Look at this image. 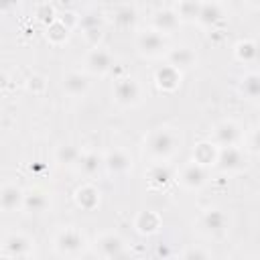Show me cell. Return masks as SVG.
Instances as JSON below:
<instances>
[{
	"mask_svg": "<svg viewBox=\"0 0 260 260\" xmlns=\"http://www.w3.org/2000/svg\"><path fill=\"white\" fill-rule=\"evenodd\" d=\"M181 138L175 130L171 128H158L154 132L148 134L146 138V152L154 162H165L167 158H171L179 146Z\"/></svg>",
	"mask_w": 260,
	"mask_h": 260,
	"instance_id": "1",
	"label": "cell"
},
{
	"mask_svg": "<svg viewBox=\"0 0 260 260\" xmlns=\"http://www.w3.org/2000/svg\"><path fill=\"white\" fill-rule=\"evenodd\" d=\"M53 246H55V252L59 256H77V254L83 252V248L87 244H85V236L79 230L65 228V230L57 232V236L53 240Z\"/></svg>",
	"mask_w": 260,
	"mask_h": 260,
	"instance_id": "2",
	"label": "cell"
},
{
	"mask_svg": "<svg viewBox=\"0 0 260 260\" xmlns=\"http://www.w3.org/2000/svg\"><path fill=\"white\" fill-rule=\"evenodd\" d=\"M136 47L144 57H158L167 51V37L154 28H148V30L138 32Z\"/></svg>",
	"mask_w": 260,
	"mask_h": 260,
	"instance_id": "3",
	"label": "cell"
},
{
	"mask_svg": "<svg viewBox=\"0 0 260 260\" xmlns=\"http://www.w3.org/2000/svg\"><path fill=\"white\" fill-rule=\"evenodd\" d=\"M246 162H248V158L242 152V148H238V146H221V148H217L215 165L223 173H238V171H242L246 167Z\"/></svg>",
	"mask_w": 260,
	"mask_h": 260,
	"instance_id": "4",
	"label": "cell"
},
{
	"mask_svg": "<svg viewBox=\"0 0 260 260\" xmlns=\"http://www.w3.org/2000/svg\"><path fill=\"white\" fill-rule=\"evenodd\" d=\"M114 100L116 104L124 106V108H132L140 102L142 98V91H140V85L132 79V77H124V79H118L114 83Z\"/></svg>",
	"mask_w": 260,
	"mask_h": 260,
	"instance_id": "5",
	"label": "cell"
},
{
	"mask_svg": "<svg viewBox=\"0 0 260 260\" xmlns=\"http://www.w3.org/2000/svg\"><path fill=\"white\" fill-rule=\"evenodd\" d=\"M93 248H95V254L102 256V258H120V256H126L128 254L126 242L118 234H112V232L102 234L95 240V246Z\"/></svg>",
	"mask_w": 260,
	"mask_h": 260,
	"instance_id": "6",
	"label": "cell"
},
{
	"mask_svg": "<svg viewBox=\"0 0 260 260\" xmlns=\"http://www.w3.org/2000/svg\"><path fill=\"white\" fill-rule=\"evenodd\" d=\"M35 250V240H30L26 234H10L4 238L2 242V254L4 256H18V258H26L32 256Z\"/></svg>",
	"mask_w": 260,
	"mask_h": 260,
	"instance_id": "7",
	"label": "cell"
},
{
	"mask_svg": "<svg viewBox=\"0 0 260 260\" xmlns=\"http://www.w3.org/2000/svg\"><path fill=\"white\" fill-rule=\"evenodd\" d=\"M179 183L189 191L201 189L207 183V167H203V165H199L195 160L183 165V169L179 173Z\"/></svg>",
	"mask_w": 260,
	"mask_h": 260,
	"instance_id": "8",
	"label": "cell"
},
{
	"mask_svg": "<svg viewBox=\"0 0 260 260\" xmlns=\"http://www.w3.org/2000/svg\"><path fill=\"white\" fill-rule=\"evenodd\" d=\"M240 140H242V130H240V126L236 122H230V120L219 122L215 126V130H213V144L217 148H221V146H238Z\"/></svg>",
	"mask_w": 260,
	"mask_h": 260,
	"instance_id": "9",
	"label": "cell"
},
{
	"mask_svg": "<svg viewBox=\"0 0 260 260\" xmlns=\"http://www.w3.org/2000/svg\"><path fill=\"white\" fill-rule=\"evenodd\" d=\"M203 232H207L209 236H221L228 230V215L221 209H207L203 211L201 219H199Z\"/></svg>",
	"mask_w": 260,
	"mask_h": 260,
	"instance_id": "10",
	"label": "cell"
},
{
	"mask_svg": "<svg viewBox=\"0 0 260 260\" xmlns=\"http://www.w3.org/2000/svg\"><path fill=\"white\" fill-rule=\"evenodd\" d=\"M110 67H112V55H110L106 49L95 47V49H91V51L87 53V57H85V69H87L89 73H93V75H104V73L110 71Z\"/></svg>",
	"mask_w": 260,
	"mask_h": 260,
	"instance_id": "11",
	"label": "cell"
},
{
	"mask_svg": "<svg viewBox=\"0 0 260 260\" xmlns=\"http://www.w3.org/2000/svg\"><path fill=\"white\" fill-rule=\"evenodd\" d=\"M22 199H24V191L18 187V185H12V183H6L0 187V209L10 213L14 209H20L22 207Z\"/></svg>",
	"mask_w": 260,
	"mask_h": 260,
	"instance_id": "12",
	"label": "cell"
},
{
	"mask_svg": "<svg viewBox=\"0 0 260 260\" xmlns=\"http://www.w3.org/2000/svg\"><path fill=\"white\" fill-rule=\"evenodd\" d=\"M102 160H104L106 169H108L112 175H124V173H128V171L132 169V158H130L128 152L122 150V148L110 150Z\"/></svg>",
	"mask_w": 260,
	"mask_h": 260,
	"instance_id": "13",
	"label": "cell"
},
{
	"mask_svg": "<svg viewBox=\"0 0 260 260\" xmlns=\"http://www.w3.org/2000/svg\"><path fill=\"white\" fill-rule=\"evenodd\" d=\"M154 81L160 89L165 91H175L181 85V69L173 67V65H160L154 73Z\"/></svg>",
	"mask_w": 260,
	"mask_h": 260,
	"instance_id": "14",
	"label": "cell"
},
{
	"mask_svg": "<svg viewBox=\"0 0 260 260\" xmlns=\"http://www.w3.org/2000/svg\"><path fill=\"white\" fill-rule=\"evenodd\" d=\"M63 89H65L67 95H73V98L85 95L87 89H89V79L81 71H71L63 77Z\"/></svg>",
	"mask_w": 260,
	"mask_h": 260,
	"instance_id": "15",
	"label": "cell"
},
{
	"mask_svg": "<svg viewBox=\"0 0 260 260\" xmlns=\"http://www.w3.org/2000/svg\"><path fill=\"white\" fill-rule=\"evenodd\" d=\"M221 16H223V10H221L219 2L205 0V2L199 4V12H197V18L195 20L199 24H203V26H213V24H217L221 20Z\"/></svg>",
	"mask_w": 260,
	"mask_h": 260,
	"instance_id": "16",
	"label": "cell"
},
{
	"mask_svg": "<svg viewBox=\"0 0 260 260\" xmlns=\"http://www.w3.org/2000/svg\"><path fill=\"white\" fill-rule=\"evenodd\" d=\"M195 61H197V55L189 47H175L167 53V63L177 69H189L195 65Z\"/></svg>",
	"mask_w": 260,
	"mask_h": 260,
	"instance_id": "17",
	"label": "cell"
},
{
	"mask_svg": "<svg viewBox=\"0 0 260 260\" xmlns=\"http://www.w3.org/2000/svg\"><path fill=\"white\" fill-rule=\"evenodd\" d=\"M51 205L49 195L43 189H30L24 191V199H22V207L30 213H43L47 207Z\"/></svg>",
	"mask_w": 260,
	"mask_h": 260,
	"instance_id": "18",
	"label": "cell"
},
{
	"mask_svg": "<svg viewBox=\"0 0 260 260\" xmlns=\"http://www.w3.org/2000/svg\"><path fill=\"white\" fill-rule=\"evenodd\" d=\"M179 22H181V18L175 10H158L152 18V28L167 35V32H173L179 26Z\"/></svg>",
	"mask_w": 260,
	"mask_h": 260,
	"instance_id": "19",
	"label": "cell"
},
{
	"mask_svg": "<svg viewBox=\"0 0 260 260\" xmlns=\"http://www.w3.org/2000/svg\"><path fill=\"white\" fill-rule=\"evenodd\" d=\"M134 228L138 234H144V236H150L154 232H158L160 228V217L154 213V211H140L134 219Z\"/></svg>",
	"mask_w": 260,
	"mask_h": 260,
	"instance_id": "20",
	"label": "cell"
},
{
	"mask_svg": "<svg viewBox=\"0 0 260 260\" xmlns=\"http://www.w3.org/2000/svg\"><path fill=\"white\" fill-rule=\"evenodd\" d=\"M102 165H104V160H102L95 152H79V156H77V160H75L77 171L83 173V175H87V177L95 175Z\"/></svg>",
	"mask_w": 260,
	"mask_h": 260,
	"instance_id": "21",
	"label": "cell"
},
{
	"mask_svg": "<svg viewBox=\"0 0 260 260\" xmlns=\"http://www.w3.org/2000/svg\"><path fill=\"white\" fill-rule=\"evenodd\" d=\"M75 203L81 207V209H93L98 203H100V191L93 187V185H83L75 191Z\"/></svg>",
	"mask_w": 260,
	"mask_h": 260,
	"instance_id": "22",
	"label": "cell"
},
{
	"mask_svg": "<svg viewBox=\"0 0 260 260\" xmlns=\"http://www.w3.org/2000/svg\"><path fill=\"white\" fill-rule=\"evenodd\" d=\"M215 156H217V146L213 142H199L193 150V160L203 167L215 165Z\"/></svg>",
	"mask_w": 260,
	"mask_h": 260,
	"instance_id": "23",
	"label": "cell"
},
{
	"mask_svg": "<svg viewBox=\"0 0 260 260\" xmlns=\"http://www.w3.org/2000/svg\"><path fill=\"white\" fill-rule=\"evenodd\" d=\"M148 181L150 185H156V187H165L169 181H171V171L165 162H154L150 169H148Z\"/></svg>",
	"mask_w": 260,
	"mask_h": 260,
	"instance_id": "24",
	"label": "cell"
},
{
	"mask_svg": "<svg viewBox=\"0 0 260 260\" xmlns=\"http://www.w3.org/2000/svg\"><path fill=\"white\" fill-rule=\"evenodd\" d=\"M114 22H116L120 28L132 26V24L136 22V10H134L132 6H128V4L116 8V12H114Z\"/></svg>",
	"mask_w": 260,
	"mask_h": 260,
	"instance_id": "25",
	"label": "cell"
},
{
	"mask_svg": "<svg viewBox=\"0 0 260 260\" xmlns=\"http://www.w3.org/2000/svg\"><path fill=\"white\" fill-rule=\"evenodd\" d=\"M256 55H258V49H256V43L246 39V41H240L236 45V57L244 63H252L256 61Z\"/></svg>",
	"mask_w": 260,
	"mask_h": 260,
	"instance_id": "26",
	"label": "cell"
},
{
	"mask_svg": "<svg viewBox=\"0 0 260 260\" xmlns=\"http://www.w3.org/2000/svg\"><path fill=\"white\" fill-rule=\"evenodd\" d=\"M199 4H201V0H181L175 12L179 14L181 20H195L197 12H199Z\"/></svg>",
	"mask_w": 260,
	"mask_h": 260,
	"instance_id": "27",
	"label": "cell"
},
{
	"mask_svg": "<svg viewBox=\"0 0 260 260\" xmlns=\"http://www.w3.org/2000/svg\"><path fill=\"white\" fill-rule=\"evenodd\" d=\"M242 93L248 100H256L258 98V93H260V77L256 73H248L242 79Z\"/></svg>",
	"mask_w": 260,
	"mask_h": 260,
	"instance_id": "28",
	"label": "cell"
},
{
	"mask_svg": "<svg viewBox=\"0 0 260 260\" xmlns=\"http://www.w3.org/2000/svg\"><path fill=\"white\" fill-rule=\"evenodd\" d=\"M55 156H57V162H61V165H75V160L79 156V150L71 144H63V146L57 148Z\"/></svg>",
	"mask_w": 260,
	"mask_h": 260,
	"instance_id": "29",
	"label": "cell"
},
{
	"mask_svg": "<svg viewBox=\"0 0 260 260\" xmlns=\"http://www.w3.org/2000/svg\"><path fill=\"white\" fill-rule=\"evenodd\" d=\"M49 39L55 41V43H61L67 39V26L63 22H53L49 26Z\"/></svg>",
	"mask_w": 260,
	"mask_h": 260,
	"instance_id": "30",
	"label": "cell"
},
{
	"mask_svg": "<svg viewBox=\"0 0 260 260\" xmlns=\"http://www.w3.org/2000/svg\"><path fill=\"white\" fill-rule=\"evenodd\" d=\"M79 24L83 26V30H89V28H100V20L93 16V14H87L79 20Z\"/></svg>",
	"mask_w": 260,
	"mask_h": 260,
	"instance_id": "31",
	"label": "cell"
},
{
	"mask_svg": "<svg viewBox=\"0 0 260 260\" xmlns=\"http://www.w3.org/2000/svg\"><path fill=\"white\" fill-rule=\"evenodd\" d=\"M18 6V0H0V12H10Z\"/></svg>",
	"mask_w": 260,
	"mask_h": 260,
	"instance_id": "32",
	"label": "cell"
},
{
	"mask_svg": "<svg viewBox=\"0 0 260 260\" xmlns=\"http://www.w3.org/2000/svg\"><path fill=\"white\" fill-rule=\"evenodd\" d=\"M248 2H250V6H254V8L258 6V0H248Z\"/></svg>",
	"mask_w": 260,
	"mask_h": 260,
	"instance_id": "33",
	"label": "cell"
}]
</instances>
